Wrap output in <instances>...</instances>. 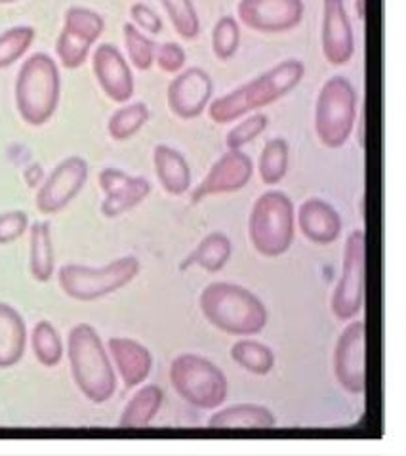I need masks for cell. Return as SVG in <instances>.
<instances>
[{"mask_svg":"<svg viewBox=\"0 0 406 456\" xmlns=\"http://www.w3.org/2000/svg\"><path fill=\"white\" fill-rule=\"evenodd\" d=\"M58 56L61 63L69 69H75V67H80L86 61L90 43L85 38H80L69 31H63L58 38Z\"/></svg>","mask_w":406,"mask_h":456,"instance_id":"obj_36","label":"cell"},{"mask_svg":"<svg viewBox=\"0 0 406 456\" xmlns=\"http://www.w3.org/2000/svg\"><path fill=\"white\" fill-rule=\"evenodd\" d=\"M231 240H229L227 235L220 232L210 233L202 239L200 245L182 262L180 270H187L189 265H200L202 270L218 273L223 270L229 258H231Z\"/></svg>","mask_w":406,"mask_h":456,"instance_id":"obj_23","label":"cell"},{"mask_svg":"<svg viewBox=\"0 0 406 456\" xmlns=\"http://www.w3.org/2000/svg\"><path fill=\"white\" fill-rule=\"evenodd\" d=\"M29 270L31 275L40 281V283H48L56 270V262H53V245H52V233L48 222H37L31 227V248H29Z\"/></svg>","mask_w":406,"mask_h":456,"instance_id":"obj_24","label":"cell"},{"mask_svg":"<svg viewBox=\"0 0 406 456\" xmlns=\"http://www.w3.org/2000/svg\"><path fill=\"white\" fill-rule=\"evenodd\" d=\"M200 310L210 325L235 337H252L267 325L264 302L233 283L208 285L200 294Z\"/></svg>","mask_w":406,"mask_h":456,"instance_id":"obj_3","label":"cell"},{"mask_svg":"<svg viewBox=\"0 0 406 456\" xmlns=\"http://www.w3.org/2000/svg\"><path fill=\"white\" fill-rule=\"evenodd\" d=\"M212 92L214 83L210 75L200 67H191V69L180 73L168 85L166 100L170 111L185 120L195 118L207 110Z\"/></svg>","mask_w":406,"mask_h":456,"instance_id":"obj_15","label":"cell"},{"mask_svg":"<svg viewBox=\"0 0 406 456\" xmlns=\"http://www.w3.org/2000/svg\"><path fill=\"white\" fill-rule=\"evenodd\" d=\"M125 40H126V50L132 63L138 67L140 71L151 69V65L155 63V52L157 45L151 38L145 37L142 31L135 29L134 25H125Z\"/></svg>","mask_w":406,"mask_h":456,"instance_id":"obj_32","label":"cell"},{"mask_svg":"<svg viewBox=\"0 0 406 456\" xmlns=\"http://www.w3.org/2000/svg\"><path fill=\"white\" fill-rule=\"evenodd\" d=\"M27 346V327L20 312L0 302V369L16 367Z\"/></svg>","mask_w":406,"mask_h":456,"instance_id":"obj_21","label":"cell"},{"mask_svg":"<svg viewBox=\"0 0 406 456\" xmlns=\"http://www.w3.org/2000/svg\"><path fill=\"white\" fill-rule=\"evenodd\" d=\"M130 13H132V20L138 23L143 31H149V33H153V35L162 31V20H160V16H158L155 10L149 8V6H145V4H134Z\"/></svg>","mask_w":406,"mask_h":456,"instance_id":"obj_39","label":"cell"},{"mask_svg":"<svg viewBox=\"0 0 406 456\" xmlns=\"http://www.w3.org/2000/svg\"><path fill=\"white\" fill-rule=\"evenodd\" d=\"M155 61L165 73H180V69L187 61V56H185V50L180 45L165 43L157 46Z\"/></svg>","mask_w":406,"mask_h":456,"instance_id":"obj_38","label":"cell"},{"mask_svg":"<svg viewBox=\"0 0 406 456\" xmlns=\"http://www.w3.org/2000/svg\"><path fill=\"white\" fill-rule=\"evenodd\" d=\"M100 185L107 193L102 205L105 218L123 216L125 212L138 207L142 200L151 193V183L142 176H128V174L107 168L100 174Z\"/></svg>","mask_w":406,"mask_h":456,"instance_id":"obj_16","label":"cell"},{"mask_svg":"<svg viewBox=\"0 0 406 456\" xmlns=\"http://www.w3.org/2000/svg\"><path fill=\"white\" fill-rule=\"evenodd\" d=\"M248 235L262 256L277 258L288 252L294 240V205L290 197L282 191H267L256 200L248 220Z\"/></svg>","mask_w":406,"mask_h":456,"instance_id":"obj_5","label":"cell"},{"mask_svg":"<svg viewBox=\"0 0 406 456\" xmlns=\"http://www.w3.org/2000/svg\"><path fill=\"white\" fill-rule=\"evenodd\" d=\"M18 110L25 123L45 125L60 102V73L46 53H35L21 67L16 85Z\"/></svg>","mask_w":406,"mask_h":456,"instance_id":"obj_4","label":"cell"},{"mask_svg":"<svg viewBox=\"0 0 406 456\" xmlns=\"http://www.w3.org/2000/svg\"><path fill=\"white\" fill-rule=\"evenodd\" d=\"M240 45V27L233 16H223L215 21L212 29V50L215 58L227 61L231 60Z\"/></svg>","mask_w":406,"mask_h":456,"instance_id":"obj_31","label":"cell"},{"mask_svg":"<svg viewBox=\"0 0 406 456\" xmlns=\"http://www.w3.org/2000/svg\"><path fill=\"white\" fill-rule=\"evenodd\" d=\"M88 176V167L83 159L71 157L52 172L46 183L37 195V207L43 214H56L63 210L77 193L83 190Z\"/></svg>","mask_w":406,"mask_h":456,"instance_id":"obj_13","label":"cell"},{"mask_svg":"<svg viewBox=\"0 0 406 456\" xmlns=\"http://www.w3.org/2000/svg\"><path fill=\"white\" fill-rule=\"evenodd\" d=\"M140 262L134 256L118 258L103 267H86L77 264L63 265L58 281L67 297L78 302H92L126 287L138 277Z\"/></svg>","mask_w":406,"mask_h":456,"instance_id":"obj_7","label":"cell"},{"mask_svg":"<svg viewBox=\"0 0 406 456\" xmlns=\"http://www.w3.org/2000/svg\"><path fill=\"white\" fill-rule=\"evenodd\" d=\"M260 178L265 185L280 183L288 172V143L282 138L269 140L258 163Z\"/></svg>","mask_w":406,"mask_h":456,"instance_id":"obj_26","label":"cell"},{"mask_svg":"<svg viewBox=\"0 0 406 456\" xmlns=\"http://www.w3.org/2000/svg\"><path fill=\"white\" fill-rule=\"evenodd\" d=\"M27 225H29V218L21 210L3 214L0 216V245H8L20 239L25 233Z\"/></svg>","mask_w":406,"mask_h":456,"instance_id":"obj_37","label":"cell"},{"mask_svg":"<svg viewBox=\"0 0 406 456\" xmlns=\"http://www.w3.org/2000/svg\"><path fill=\"white\" fill-rule=\"evenodd\" d=\"M302 0H240L237 16L248 29L264 35H279L296 29L304 20Z\"/></svg>","mask_w":406,"mask_h":456,"instance_id":"obj_11","label":"cell"},{"mask_svg":"<svg viewBox=\"0 0 406 456\" xmlns=\"http://www.w3.org/2000/svg\"><path fill=\"white\" fill-rule=\"evenodd\" d=\"M0 3H12V0H0Z\"/></svg>","mask_w":406,"mask_h":456,"instance_id":"obj_42","label":"cell"},{"mask_svg":"<svg viewBox=\"0 0 406 456\" xmlns=\"http://www.w3.org/2000/svg\"><path fill=\"white\" fill-rule=\"evenodd\" d=\"M254 165L252 159L240 150H229L215 160L210 172L191 193V203H200L202 199L220 193H235L252 180Z\"/></svg>","mask_w":406,"mask_h":456,"instance_id":"obj_12","label":"cell"},{"mask_svg":"<svg viewBox=\"0 0 406 456\" xmlns=\"http://www.w3.org/2000/svg\"><path fill=\"white\" fill-rule=\"evenodd\" d=\"M357 115V92L345 77H332L322 85L315 107V132L322 145L340 150L351 138Z\"/></svg>","mask_w":406,"mask_h":456,"instance_id":"obj_6","label":"cell"},{"mask_svg":"<svg viewBox=\"0 0 406 456\" xmlns=\"http://www.w3.org/2000/svg\"><path fill=\"white\" fill-rule=\"evenodd\" d=\"M305 67L300 60H287L258 78L210 103V118L215 125H227L250 111L262 110L290 94L302 83Z\"/></svg>","mask_w":406,"mask_h":456,"instance_id":"obj_1","label":"cell"},{"mask_svg":"<svg viewBox=\"0 0 406 456\" xmlns=\"http://www.w3.org/2000/svg\"><path fill=\"white\" fill-rule=\"evenodd\" d=\"M334 372L345 392L359 395L367 390V323L364 321L349 323L337 338Z\"/></svg>","mask_w":406,"mask_h":456,"instance_id":"obj_10","label":"cell"},{"mask_svg":"<svg viewBox=\"0 0 406 456\" xmlns=\"http://www.w3.org/2000/svg\"><path fill=\"white\" fill-rule=\"evenodd\" d=\"M231 357L239 367L252 374H269L275 365V355L265 344L254 340H239L231 347Z\"/></svg>","mask_w":406,"mask_h":456,"instance_id":"obj_27","label":"cell"},{"mask_svg":"<svg viewBox=\"0 0 406 456\" xmlns=\"http://www.w3.org/2000/svg\"><path fill=\"white\" fill-rule=\"evenodd\" d=\"M265 128H267V117L262 113H256L245 118L235 128L229 130V134L225 136L227 150H240V147H245L252 140L262 136Z\"/></svg>","mask_w":406,"mask_h":456,"instance_id":"obj_35","label":"cell"},{"mask_svg":"<svg viewBox=\"0 0 406 456\" xmlns=\"http://www.w3.org/2000/svg\"><path fill=\"white\" fill-rule=\"evenodd\" d=\"M157 178L170 195H183L191 187V168L185 157L170 145H157L153 153Z\"/></svg>","mask_w":406,"mask_h":456,"instance_id":"obj_20","label":"cell"},{"mask_svg":"<svg viewBox=\"0 0 406 456\" xmlns=\"http://www.w3.org/2000/svg\"><path fill=\"white\" fill-rule=\"evenodd\" d=\"M322 53L336 67L353 58L355 37L344 0H322Z\"/></svg>","mask_w":406,"mask_h":456,"instance_id":"obj_14","label":"cell"},{"mask_svg":"<svg viewBox=\"0 0 406 456\" xmlns=\"http://www.w3.org/2000/svg\"><path fill=\"white\" fill-rule=\"evenodd\" d=\"M359 145L364 147V110L361 115V126H359Z\"/></svg>","mask_w":406,"mask_h":456,"instance_id":"obj_41","label":"cell"},{"mask_svg":"<svg viewBox=\"0 0 406 456\" xmlns=\"http://www.w3.org/2000/svg\"><path fill=\"white\" fill-rule=\"evenodd\" d=\"M93 71L103 92L113 102H126L134 94V77L120 52L111 45H103L93 53Z\"/></svg>","mask_w":406,"mask_h":456,"instance_id":"obj_17","label":"cell"},{"mask_svg":"<svg viewBox=\"0 0 406 456\" xmlns=\"http://www.w3.org/2000/svg\"><path fill=\"white\" fill-rule=\"evenodd\" d=\"M170 382L189 405L199 409H218L227 399V379L210 359L195 354H183L174 359Z\"/></svg>","mask_w":406,"mask_h":456,"instance_id":"obj_8","label":"cell"},{"mask_svg":"<svg viewBox=\"0 0 406 456\" xmlns=\"http://www.w3.org/2000/svg\"><path fill=\"white\" fill-rule=\"evenodd\" d=\"M275 422L273 412L267 407L245 403L215 412L208 426L214 430H271Z\"/></svg>","mask_w":406,"mask_h":456,"instance_id":"obj_22","label":"cell"},{"mask_svg":"<svg viewBox=\"0 0 406 456\" xmlns=\"http://www.w3.org/2000/svg\"><path fill=\"white\" fill-rule=\"evenodd\" d=\"M71 374L77 387L92 403H105L117 390V377L98 330L88 323L71 329L67 338Z\"/></svg>","mask_w":406,"mask_h":456,"instance_id":"obj_2","label":"cell"},{"mask_svg":"<svg viewBox=\"0 0 406 456\" xmlns=\"http://www.w3.org/2000/svg\"><path fill=\"white\" fill-rule=\"evenodd\" d=\"M160 4L166 10L175 33L185 40H193L199 37L200 21L193 0H160Z\"/></svg>","mask_w":406,"mask_h":456,"instance_id":"obj_29","label":"cell"},{"mask_svg":"<svg viewBox=\"0 0 406 456\" xmlns=\"http://www.w3.org/2000/svg\"><path fill=\"white\" fill-rule=\"evenodd\" d=\"M107 347H110L115 367L118 369L120 379H123L128 390L145 382L149 374H151L153 357L143 344L130 338L115 337V338H110Z\"/></svg>","mask_w":406,"mask_h":456,"instance_id":"obj_19","label":"cell"},{"mask_svg":"<svg viewBox=\"0 0 406 456\" xmlns=\"http://www.w3.org/2000/svg\"><path fill=\"white\" fill-rule=\"evenodd\" d=\"M147 120H149V110L145 103L138 102V103L126 105L111 117L110 134L118 142L130 140L135 132H140V128L147 123Z\"/></svg>","mask_w":406,"mask_h":456,"instance_id":"obj_30","label":"cell"},{"mask_svg":"<svg viewBox=\"0 0 406 456\" xmlns=\"http://www.w3.org/2000/svg\"><path fill=\"white\" fill-rule=\"evenodd\" d=\"M364 272H367V233L355 230L347 239L342 279L332 297V312L340 321L353 319L362 310Z\"/></svg>","mask_w":406,"mask_h":456,"instance_id":"obj_9","label":"cell"},{"mask_svg":"<svg viewBox=\"0 0 406 456\" xmlns=\"http://www.w3.org/2000/svg\"><path fill=\"white\" fill-rule=\"evenodd\" d=\"M162 390L155 384H149L135 394L118 420L120 428H145L151 422L162 405Z\"/></svg>","mask_w":406,"mask_h":456,"instance_id":"obj_25","label":"cell"},{"mask_svg":"<svg viewBox=\"0 0 406 456\" xmlns=\"http://www.w3.org/2000/svg\"><path fill=\"white\" fill-rule=\"evenodd\" d=\"M302 233L315 245H330L342 233V218L337 210L322 199H307L297 212Z\"/></svg>","mask_w":406,"mask_h":456,"instance_id":"obj_18","label":"cell"},{"mask_svg":"<svg viewBox=\"0 0 406 456\" xmlns=\"http://www.w3.org/2000/svg\"><path fill=\"white\" fill-rule=\"evenodd\" d=\"M65 31L85 38L92 45L93 40H96L103 31V20L98 16V13H93L90 10L71 8L69 12H67Z\"/></svg>","mask_w":406,"mask_h":456,"instance_id":"obj_34","label":"cell"},{"mask_svg":"<svg viewBox=\"0 0 406 456\" xmlns=\"http://www.w3.org/2000/svg\"><path fill=\"white\" fill-rule=\"evenodd\" d=\"M355 10H357V18L361 21L367 20V0H355Z\"/></svg>","mask_w":406,"mask_h":456,"instance_id":"obj_40","label":"cell"},{"mask_svg":"<svg viewBox=\"0 0 406 456\" xmlns=\"http://www.w3.org/2000/svg\"><path fill=\"white\" fill-rule=\"evenodd\" d=\"M33 38L35 31L31 27H16V29L0 35V69L18 61L31 46Z\"/></svg>","mask_w":406,"mask_h":456,"instance_id":"obj_33","label":"cell"},{"mask_svg":"<svg viewBox=\"0 0 406 456\" xmlns=\"http://www.w3.org/2000/svg\"><path fill=\"white\" fill-rule=\"evenodd\" d=\"M31 346L35 357L40 365L48 369L56 367L63 357V344L58 330L53 329L50 321H38L31 332Z\"/></svg>","mask_w":406,"mask_h":456,"instance_id":"obj_28","label":"cell"}]
</instances>
